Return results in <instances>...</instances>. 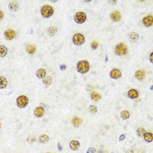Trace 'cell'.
Masks as SVG:
<instances>
[{
  "instance_id": "cell-1",
  "label": "cell",
  "mask_w": 153,
  "mask_h": 153,
  "mask_svg": "<svg viewBox=\"0 0 153 153\" xmlns=\"http://www.w3.org/2000/svg\"><path fill=\"white\" fill-rule=\"evenodd\" d=\"M90 69V65L89 62L86 60L79 61L77 64V70L81 74H85Z\"/></svg>"
},
{
  "instance_id": "cell-2",
  "label": "cell",
  "mask_w": 153,
  "mask_h": 153,
  "mask_svg": "<svg viewBox=\"0 0 153 153\" xmlns=\"http://www.w3.org/2000/svg\"><path fill=\"white\" fill-rule=\"evenodd\" d=\"M41 13L44 17L48 18L53 14L54 10L51 6L49 5H44L41 8Z\"/></svg>"
},
{
  "instance_id": "cell-3",
  "label": "cell",
  "mask_w": 153,
  "mask_h": 153,
  "mask_svg": "<svg viewBox=\"0 0 153 153\" xmlns=\"http://www.w3.org/2000/svg\"><path fill=\"white\" fill-rule=\"evenodd\" d=\"M29 102L28 98L25 95L19 96L16 99V104L17 106L20 108H25Z\"/></svg>"
},
{
  "instance_id": "cell-4",
  "label": "cell",
  "mask_w": 153,
  "mask_h": 153,
  "mask_svg": "<svg viewBox=\"0 0 153 153\" xmlns=\"http://www.w3.org/2000/svg\"><path fill=\"white\" fill-rule=\"evenodd\" d=\"M86 15L85 13L80 11L77 12L74 16V21L79 24H82L85 22L86 20Z\"/></svg>"
},
{
  "instance_id": "cell-5",
  "label": "cell",
  "mask_w": 153,
  "mask_h": 153,
  "mask_svg": "<svg viewBox=\"0 0 153 153\" xmlns=\"http://www.w3.org/2000/svg\"><path fill=\"white\" fill-rule=\"evenodd\" d=\"M127 50L126 46L123 43L117 45L115 48V52L119 56L125 55L127 52Z\"/></svg>"
},
{
  "instance_id": "cell-6",
  "label": "cell",
  "mask_w": 153,
  "mask_h": 153,
  "mask_svg": "<svg viewBox=\"0 0 153 153\" xmlns=\"http://www.w3.org/2000/svg\"><path fill=\"white\" fill-rule=\"evenodd\" d=\"M73 41L74 43L76 45H81L84 43L85 41V38L82 34L77 33L74 34L73 36Z\"/></svg>"
},
{
  "instance_id": "cell-7",
  "label": "cell",
  "mask_w": 153,
  "mask_h": 153,
  "mask_svg": "<svg viewBox=\"0 0 153 153\" xmlns=\"http://www.w3.org/2000/svg\"><path fill=\"white\" fill-rule=\"evenodd\" d=\"M16 33L15 31L12 29H8L4 32V36L5 38L8 40H11L16 37Z\"/></svg>"
},
{
  "instance_id": "cell-8",
  "label": "cell",
  "mask_w": 153,
  "mask_h": 153,
  "mask_svg": "<svg viewBox=\"0 0 153 153\" xmlns=\"http://www.w3.org/2000/svg\"><path fill=\"white\" fill-rule=\"evenodd\" d=\"M122 76L121 71L118 69H114L110 73V76L114 79H118Z\"/></svg>"
},
{
  "instance_id": "cell-9",
  "label": "cell",
  "mask_w": 153,
  "mask_h": 153,
  "mask_svg": "<svg viewBox=\"0 0 153 153\" xmlns=\"http://www.w3.org/2000/svg\"><path fill=\"white\" fill-rule=\"evenodd\" d=\"M8 8L10 11L15 12L18 10L19 8V5L17 1H12L9 3Z\"/></svg>"
},
{
  "instance_id": "cell-10",
  "label": "cell",
  "mask_w": 153,
  "mask_h": 153,
  "mask_svg": "<svg viewBox=\"0 0 153 153\" xmlns=\"http://www.w3.org/2000/svg\"><path fill=\"white\" fill-rule=\"evenodd\" d=\"M153 22V17L152 16H148L143 19V23L146 27L150 26L152 25Z\"/></svg>"
},
{
  "instance_id": "cell-11",
  "label": "cell",
  "mask_w": 153,
  "mask_h": 153,
  "mask_svg": "<svg viewBox=\"0 0 153 153\" xmlns=\"http://www.w3.org/2000/svg\"><path fill=\"white\" fill-rule=\"evenodd\" d=\"M70 148L73 151H76L78 150L80 147V143L77 141L73 140L69 144Z\"/></svg>"
},
{
  "instance_id": "cell-12",
  "label": "cell",
  "mask_w": 153,
  "mask_h": 153,
  "mask_svg": "<svg viewBox=\"0 0 153 153\" xmlns=\"http://www.w3.org/2000/svg\"><path fill=\"white\" fill-rule=\"evenodd\" d=\"M44 111V109L42 107H38L34 111V115L37 117L40 118L43 116Z\"/></svg>"
},
{
  "instance_id": "cell-13",
  "label": "cell",
  "mask_w": 153,
  "mask_h": 153,
  "mask_svg": "<svg viewBox=\"0 0 153 153\" xmlns=\"http://www.w3.org/2000/svg\"><path fill=\"white\" fill-rule=\"evenodd\" d=\"M139 96V92L136 90L131 89L128 92V96L131 99H137Z\"/></svg>"
},
{
  "instance_id": "cell-14",
  "label": "cell",
  "mask_w": 153,
  "mask_h": 153,
  "mask_svg": "<svg viewBox=\"0 0 153 153\" xmlns=\"http://www.w3.org/2000/svg\"><path fill=\"white\" fill-rule=\"evenodd\" d=\"M139 38V36L138 34L135 32L131 33L129 35V39L130 41L132 42H136Z\"/></svg>"
},
{
  "instance_id": "cell-15",
  "label": "cell",
  "mask_w": 153,
  "mask_h": 153,
  "mask_svg": "<svg viewBox=\"0 0 153 153\" xmlns=\"http://www.w3.org/2000/svg\"><path fill=\"white\" fill-rule=\"evenodd\" d=\"M36 75L38 78L39 79H43L44 78L46 75V71L44 69H39L36 72Z\"/></svg>"
},
{
  "instance_id": "cell-16",
  "label": "cell",
  "mask_w": 153,
  "mask_h": 153,
  "mask_svg": "<svg viewBox=\"0 0 153 153\" xmlns=\"http://www.w3.org/2000/svg\"><path fill=\"white\" fill-rule=\"evenodd\" d=\"M111 17L114 21H118L121 19V15L119 11H115L111 13Z\"/></svg>"
},
{
  "instance_id": "cell-17",
  "label": "cell",
  "mask_w": 153,
  "mask_h": 153,
  "mask_svg": "<svg viewBox=\"0 0 153 153\" xmlns=\"http://www.w3.org/2000/svg\"><path fill=\"white\" fill-rule=\"evenodd\" d=\"M145 72L143 70H138L135 73V77L139 80H143L145 77Z\"/></svg>"
},
{
  "instance_id": "cell-18",
  "label": "cell",
  "mask_w": 153,
  "mask_h": 153,
  "mask_svg": "<svg viewBox=\"0 0 153 153\" xmlns=\"http://www.w3.org/2000/svg\"><path fill=\"white\" fill-rule=\"evenodd\" d=\"M8 85V81L3 76H0V89H5Z\"/></svg>"
},
{
  "instance_id": "cell-19",
  "label": "cell",
  "mask_w": 153,
  "mask_h": 153,
  "mask_svg": "<svg viewBox=\"0 0 153 153\" xmlns=\"http://www.w3.org/2000/svg\"><path fill=\"white\" fill-rule=\"evenodd\" d=\"M120 116L124 120H126L130 117V114L126 110H123L120 113Z\"/></svg>"
},
{
  "instance_id": "cell-20",
  "label": "cell",
  "mask_w": 153,
  "mask_h": 153,
  "mask_svg": "<svg viewBox=\"0 0 153 153\" xmlns=\"http://www.w3.org/2000/svg\"><path fill=\"white\" fill-rule=\"evenodd\" d=\"M8 53L7 48L2 45H0V58L5 57Z\"/></svg>"
},
{
  "instance_id": "cell-21",
  "label": "cell",
  "mask_w": 153,
  "mask_h": 153,
  "mask_svg": "<svg viewBox=\"0 0 153 153\" xmlns=\"http://www.w3.org/2000/svg\"><path fill=\"white\" fill-rule=\"evenodd\" d=\"M143 137L144 140L146 142L148 143H150L152 142L153 140V135L152 133L149 132H146Z\"/></svg>"
},
{
  "instance_id": "cell-22",
  "label": "cell",
  "mask_w": 153,
  "mask_h": 153,
  "mask_svg": "<svg viewBox=\"0 0 153 153\" xmlns=\"http://www.w3.org/2000/svg\"><path fill=\"white\" fill-rule=\"evenodd\" d=\"M58 31V28L55 26H51L48 29V34L50 36H54Z\"/></svg>"
},
{
  "instance_id": "cell-23",
  "label": "cell",
  "mask_w": 153,
  "mask_h": 153,
  "mask_svg": "<svg viewBox=\"0 0 153 153\" xmlns=\"http://www.w3.org/2000/svg\"><path fill=\"white\" fill-rule=\"evenodd\" d=\"M42 83L46 86H49L52 83V78L50 76H45L42 79Z\"/></svg>"
},
{
  "instance_id": "cell-24",
  "label": "cell",
  "mask_w": 153,
  "mask_h": 153,
  "mask_svg": "<svg viewBox=\"0 0 153 153\" xmlns=\"http://www.w3.org/2000/svg\"><path fill=\"white\" fill-rule=\"evenodd\" d=\"M49 137L48 135L46 134L41 135L39 137V141L40 143L42 144H45L48 142L49 141Z\"/></svg>"
},
{
  "instance_id": "cell-25",
  "label": "cell",
  "mask_w": 153,
  "mask_h": 153,
  "mask_svg": "<svg viewBox=\"0 0 153 153\" xmlns=\"http://www.w3.org/2000/svg\"><path fill=\"white\" fill-rule=\"evenodd\" d=\"M82 122L81 120L78 117H74L72 120V124L75 127H78Z\"/></svg>"
},
{
  "instance_id": "cell-26",
  "label": "cell",
  "mask_w": 153,
  "mask_h": 153,
  "mask_svg": "<svg viewBox=\"0 0 153 153\" xmlns=\"http://www.w3.org/2000/svg\"><path fill=\"white\" fill-rule=\"evenodd\" d=\"M146 131L145 129L142 127L139 128L136 131L137 135L139 137H143L144 135H145V134L146 133Z\"/></svg>"
},
{
  "instance_id": "cell-27",
  "label": "cell",
  "mask_w": 153,
  "mask_h": 153,
  "mask_svg": "<svg viewBox=\"0 0 153 153\" xmlns=\"http://www.w3.org/2000/svg\"><path fill=\"white\" fill-rule=\"evenodd\" d=\"M91 99L95 101H98L101 99V96L99 93L95 92H92L91 94Z\"/></svg>"
},
{
  "instance_id": "cell-28",
  "label": "cell",
  "mask_w": 153,
  "mask_h": 153,
  "mask_svg": "<svg viewBox=\"0 0 153 153\" xmlns=\"http://www.w3.org/2000/svg\"><path fill=\"white\" fill-rule=\"evenodd\" d=\"M89 112L92 114H95L97 113L98 111V108L96 106L94 105H91L89 107Z\"/></svg>"
},
{
  "instance_id": "cell-29",
  "label": "cell",
  "mask_w": 153,
  "mask_h": 153,
  "mask_svg": "<svg viewBox=\"0 0 153 153\" xmlns=\"http://www.w3.org/2000/svg\"><path fill=\"white\" fill-rule=\"evenodd\" d=\"M27 51L29 54H33L35 51V47L33 45H29L27 47Z\"/></svg>"
},
{
  "instance_id": "cell-30",
  "label": "cell",
  "mask_w": 153,
  "mask_h": 153,
  "mask_svg": "<svg viewBox=\"0 0 153 153\" xmlns=\"http://www.w3.org/2000/svg\"><path fill=\"white\" fill-rule=\"evenodd\" d=\"M26 141L28 143H29L30 144H33L35 142V140L33 137H29L27 138Z\"/></svg>"
},
{
  "instance_id": "cell-31",
  "label": "cell",
  "mask_w": 153,
  "mask_h": 153,
  "mask_svg": "<svg viewBox=\"0 0 153 153\" xmlns=\"http://www.w3.org/2000/svg\"><path fill=\"white\" fill-rule=\"evenodd\" d=\"M98 43L97 41H93L91 44V47L92 49L93 50H96L98 48Z\"/></svg>"
},
{
  "instance_id": "cell-32",
  "label": "cell",
  "mask_w": 153,
  "mask_h": 153,
  "mask_svg": "<svg viewBox=\"0 0 153 153\" xmlns=\"http://www.w3.org/2000/svg\"><path fill=\"white\" fill-rule=\"evenodd\" d=\"M88 151L91 153H94L96 152V150L95 149H94V148H92V147H90L89 148V149H88Z\"/></svg>"
},
{
  "instance_id": "cell-33",
  "label": "cell",
  "mask_w": 153,
  "mask_h": 153,
  "mask_svg": "<svg viewBox=\"0 0 153 153\" xmlns=\"http://www.w3.org/2000/svg\"><path fill=\"white\" fill-rule=\"evenodd\" d=\"M66 66L64 64H62L60 66V69L61 71L65 70L66 69Z\"/></svg>"
},
{
  "instance_id": "cell-34",
  "label": "cell",
  "mask_w": 153,
  "mask_h": 153,
  "mask_svg": "<svg viewBox=\"0 0 153 153\" xmlns=\"http://www.w3.org/2000/svg\"><path fill=\"white\" fill-rule=\"evenodd\" d=\"M126 138V136L124 134H122L119 137V141H124Z\"/></svg>"
},
{
  "instance_id": "cell-35",
  "label": "cell",
  "mask_w": 153,
  "mask_h": 153,
  "mask_svg": "<svg viewBox=\"0 0 153 153\" xmlns=\"http://www.w3.org/2000/svg\"><path fill=\"white\" fill-rule=\"evenodd\" d=\"M108 3L111 5H115L117 3V0H109L108 1Z\"/></svg>"
},
{
  "instance_id": "cell-36",
  "label": "cell",
  "mask_w": 153,
  "mask_h": 153,
  "mask_svg": "<svg viewBox=\"0 0 153 153\" xmlns=\"http://www.w3.org/2000/svg\"><path fill=\"white\" fill-rule=\"evenodd\" d=\"M57 147H58V150L59 151H62V149H63V148L61 146V145L60 144V143H58V144H57Z\"/></svg>"
},
{
  "instance_id": "cell-37",
  "label": "cell",
  "mask_w": 153,
  "mask_h": 153,
  "mask_svg": "<svg viewBox=\"0 0 153 153\" xmlns=\"http://www.w3.org/2000/svg\"><path fill=\"white\" fill-rule=\"evenodd\" d=\"M3 13L1 10H0V20H1L3 18Z\"/></svg>"
},
{
  "instance_id": "cell-38",
  "label": "cell",
  "mask_w": 153,
  "mask_h": 153,
  "mask_svg": "<svg viewBox=\"0 0 153 153\" xmlns=\"http://www.w3.org/2000/svg\"><path fill=\"white\" fill-rule=\"evenodd\" d=\"M153 52H152L150 56V61L151 62V63H153Z\"/></svg>"
},
{
  "instance_id": "cell-39",
  "label": "cell",
  "mask_w": 153,
  "mask_h": 153,
  "mask_svg": "<svg viewBox=\"0 0 153 153\" xmlns=\"http://www.w3.org/2000/svg\"><path fill=\"white\" fill-rule=\"evenodd\" d=\"M126 153H134V151L133 150H127L126 152Z\"/></svg>"
},
{
  "instance_id": "cell-40",
  "label": "cell",
  "mask_w": 153,
  "mask_h": 153,
  "mask_svg": "<svg viewBox=\"0 0 153 153\" xmlns=\"http://www.w3.org/2000/svg\"><path fill=\"white\" fill-rule=\"evenodd\" d=\"M98 153H103V152L101 150H99L98 151Z\"/></svg>"
},
{
  "instance_id": "cell-41",
  "label": "cell",
  "mask_w": 153,
  "mask_h": 153,
  "mask_svg": "<svg viewBox=\"0 0 153 153\" xmlns=\"http://www.w3.org/2000/svg\"><path fill=\"white\" fill-rule=\"evenodd\" d=\"M91 0H84L85 2H91Z\"/></svg>"
},
{
  "instance_id": "cell-42",
  "label": "cell",
  "mask_w": 153,
  "mask_h": 153,
  "mask_svg": "<svg viewBox=\"0 0 153 153\" xmlns=\"http://www.w3.org/2000/svg\"><path fill=\"white\" fill-rule=\"evenodd\" d=\"M108 56H106V60L107 62L108 60Z\"/></svg>"
},
{
  "instance_id": "cell-43",
  "label": "cell",
  "mask_w": 153,
  "mask_h": 153,
  "mask_svg": "<svg viewBox=\"0 0 153 153\" xmlns=\"http://www.w3.org/2000/svg\"><path fill=\"white\" fill-rule=\"evenodd\" d=\"M51 2H57V0H51Z\"/></svg>"
},
{
  "instance_id": "cell-44",
  "label": "cell",
  "mask_w": 153,
  "mask_h": 153,
  "mask_svg": "<svg viewBox=\"0 0 153 153\" xmlns=\"http://www.w3.org/2000/svg\"><path fill=\"white\" fill-rule=\"evenodd\" d=\"M86 153H90V152H89V151H88V150H87V151L86 152Z\"/></svg>"
},
{
  "instance_id": "cell-45",
  "label": "cell",
  "mask_w": 153,
  "mask_h": 153,
  "mask_svg": "<svg viewBox=\"0 0 153 153\" xmlns=\"http://www.w3.org/2000/svg\"><path fill=\"white\" fill-rule=\"evenodd\" d=\"M151 90H153V86H151Z\"/></svg>"
},
{
  "instance_id": "cell-46",
  "label": "cell",
  "mask_w": 153,
  "mask_h": 153,
  "mask_svg": "<svg viewBox=\"0 0 153 153\" xmlns=\"http://www.w3.org/2000/svg\"><path fill=\"white\" fill-rule=\"evenodd\" d=\"M0 128H1V124H0Z\"/></svg>"
},
{
  "instance_id": "cell-47",
  "label": "cell",
  "mask_w": 153,
  "mask_h": 153,
  "mask_svg": "<svg viewBox=\"0 0 153 153\" xmlns=\"http://www.w3.org/2000/svg\"></svg>"
},
{
  "instance_id": "cell-48",
  "label": "cell",
  "mask_w": 153,
  "mask_h": 153,
  "mask_svg": "<svg viewBox=\"0 0 153 153\" xmlns=\"http://www.w3.org/2000/svg\"></svg>"
},
{
  "instance_id": "cell-49",
  "label": "cell",
  "mask_w": 153,
  "mask_h": 153,
  "mask_svg": "<svg viewBox=\"0 0 153 153\" xmlns=\"http://www.w3.org/2000/svg\"></svg>"
}]
</instances>
